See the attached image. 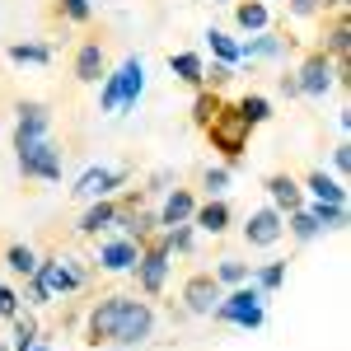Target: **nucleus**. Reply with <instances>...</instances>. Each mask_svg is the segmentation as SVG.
Here are the masks:
<instances>
[{
    "label": "nucleus",
    "instance_id": "nucleus-1",
    "mask_svg": "<svg viewBox=\"0 0 351 351\" xmlns=\"http://www.w3.org/2000/svg\"><path fill=\"white\" fill-rule=\"evenodd\" d=\"M80 286H84V271L75 267V258H38V267L28 276V300L52 304L56 295H71Z\"/></svg>",
    "mask_w": 351,
    "mask_h": 351
},
{
    "label": "nucleus",
    "instance_id": "nucleus-2",
    "mask_svg": "<svg viewBox=\"0 0 351 351\" xmlns=\"http://www.w3.org/2000/svg\"><path fill=\"white\" fill-rule=\"evenodd\" d=\"M206 141H211V150H220V160L225 169H234V164L248 155V141H253V127L239 117V108H230V104H220V112L211 117V127H206Z\"/></svg>",
    "mask_w": 351,
    "mask_h": 351
},
{
    "label": "nucleus",
    "instance_id": "nucleus-3",
    "mask_svg": "<svg viewBox=\"0 0 351 351\" xmlns=\"http://www.w3.org/2000/svg\"><path fill=\"white\" fill-rule=\"evenodd\" d=\"M145 94V61L141 56H127L112 75H104V89H99V112H117V108H136V99Z\"/></svg>",
    "mask_w": 351,
    "mask_h": 351
},
{
    "label": "nucleus",
    "instance_id": "nucleus-4",
    "mask_svg": "<svg viewBox=\"0 0 351 351\" xmlns=\"http://www.w3.org/2000/svg\"><path fill=\"white\" fill-rule=\"evenodd\" d=\"M263 304H267V291L253 286V281H243V286H234L230 295H220V304L211 309V319L239 324V328H263Z\"/></svg>",
    "mask_w": 351,
    "mask_h": 351
},
{
    "label": "nucleus",
    "instance_id": "nucleus-5",
    "mask_svg": "<svg viewBox=\"0 0 351 351\" xmlns=\"http://www.w3.org/2000/svg\"><path fill=\"white\" fill-rule=\"evenodd\" d=\"M169 239L164 234H150V239L141 243V258H136V286L145 291V295H160L164 291V281H169Z\"/></svg>",
    "mask_w": 351,
    "mask_h": 351
},
{
    "label": "nucleus",
    "instance_id": "nucleus-6",
    "mask_svg": "<svg viewBox=\"0 0 351 351\" xmlns=\"http://www.w3.org/2000/svg\"><path fill=\"white\" fill-rule=\"evenodd\" d=\"M14 155H19V173H24V178H43V183H61V150L52 145V136H43V141H24V145H14Z\"/></svg>",
    "mask_w": 351,
    "mask_h": 351
},
{
    "label": "nucleus",
    "instance_id": "nucleus-7",
    "mask_svg": "<svg viewBox=\"0 0 351 351\" xmlns=\"http://www.w3.org/2000/svg\"><path fill=\"white\" fill-rule=\"evenodd\" d=\"M155 337V309L145 300H132L127 295V309L117 319V332H112V347H145Z\"/></svg>",
    "mask_w": 351,
    "mask_h": 351
},
{
    "label": "nucleus",
    "instance_id": "nucleus-8",
    "mask_svg": "<svg viewBox=\"0 0 351 351\" xmlns=\"http://www.w3.org/2000/svg\"><path fill=\"white\" fill-rule=\"evenodd\" d=\"M332 84H337V61H332L328 52H319V47H314V52L300 61V71H295V89L304 94V99H324Z\"/></svg>",
    "mask_w": 351,
    "mask_h": 351
},
{
    "label": "nucleus",
    "instance_id": "nucleus-9",
    "mask_svg": "<svg viewBox=\"0 0 351 351\" xmlns=\"http://www.w3.org/2000/svg\"><path fill=\"white\" fill-rule=\"evenodd\" d=\"M122 309H127V295H104L99 300V304L89 309V319H84V342H89V347H112V332H117Z\"/></svg>",
    "mask_w": 351,
    "mask_h": 351
},
{
    "label": "nucleus",
    "instance_id": "nucleus-10",
    "mask_svg": "<svg viewBox=\"0 0 351 351\" xmlns=\"http://www.w3.org/2000/svg\"><path fill=\"white\" fill-rule=\"evenodd\" d=\"M220 295H225V286H220L211 271H192L188 281H183V309L197 314V319H206V314L220 304Z\"/></svg>",
    "mask_w": 351,
    "mask_h": 351
},
{
    "label": "nucleus",
    "instance_id": "nucleus-11",
    "mask_svg": "<svg viewBox=\"0 0 351 351\" xmlns=\"http://www.w3.org/2000/svg\"><path fill=\"white\" fill-rule=\"evenodd\" d=\"M281 234H286V216L276 206H258L243 220V239L253 243V248H271V243H281Z\"/></svg>",
    "mask_w": 351,
    "mask_h": 351
},
{
    "label": "nucleus",
    "instance_id": "nucleus-12",
    "mask_svg": "<svg viewBox=\"0 0 351 351\" xmlns=\"http://www.w3.org/2000/svg\"><path fill=\"white\" fill-rule=\"evenodd\" d=\"M127 183V169H112V164H94V169H84L80 178H75V197L84 202H94V197H112V192Z\"/></svg>",
    "mask_w": 351,
    "mask_h": 351
},
{
    "label": "nucleus",
    "instance_id": "nucleus-13",
    "mask_svg": "<svg viewBox=\"0 0 351 351\" xmlns=\"http://www.w3.org/2000/svg\"><path fill=\"white\" fill-rule=\"evenodd\" d=\"M14 112H19V117H14V145H24V141H43V136L52 132V108H47V104L24 99Z\"/></svg>",
    "mask_w": 351,
    "mask_h": 351
},
{
    "label": "nucleus",
    "instance_id": "nucleus-14",
    "mask_svg": "<svg viewBox=\"0 0 351 351\" xmlns=\"http://www.w3.org/2000/svg\"><path fill=\"white\" fill-rule=\"evenodd\" d=\"M71 75H75L80 84H99V80H104V75H108L104 43H94V38H89V43H80V47H75V61H71Z\"/></svg>",
    "mask_w": 351,
    "mask_h": 351
},
{
    "label": "nucleus",
    "instance_id": "nucleus-15",
    "mask_svg": "<svg viewBox=\"0 0 351 351\" xmlns=\"http://www.w3.org/2000/svg\"><path fill=\"white\" fill-rule=\"evenodd\" d=\"M263 188H267L271 206H276V211H286V216L304 206V188H300L291 173H267V178H263Z\"/></svg>",
    "mask_w": 351,
    "mask_h": 351
},
{
    "label": "nucleus",
    "instance_id": "nucleus-16",
    "mask_svg": "<svg viewBox=\"0 0 351 351\" xmlns=\"http://www.w3.org/2000/svg\"><path fill=\"white\" fill-rule=\"evenodd\" d=\"M112 225H122L132 243H145L150 234H155V225H160V220L150 216V211H141L136 202H117V220H112Z\"/></svg>",
    "mask_w": 351,
    "mask_h": 351
},
{
    "label": "nucleus",
    "instance_id": "nucleus-17",
    "mask_svg": "<svg viewBox=\"0 0 351 351\" xmlns=\"http://www.w3.org/2000/svg\"><path fill=\"white\" fill-rule=\"evenodd\" d=\"M192 230H202V234H225V230H230V206H225V197H206V202L192 211Z\"/></svg>",
    "mask_w": 351,
    "mask_h": 351
},
{
    "label": "nucleus",
    "instance_id": "nucleus-18",
    "mask_svg": "<svg viewBox=\"0 0 351 351\" xmlns=\"http://www.w3.org/2000/svg\"><path fill=\"white\" fill-rule=\"evenodd\" d=\"M112 220H117V202H112V197H94V206H89V211L75 220V230H80L84 239H99Z\"/></svg>",
    "mask_w": 351,
    "mask_h": 351
},
{
    "label": "nucleus",
    "instance_id": "nucleus-19",
    "mask_svg": "<svg viewBox=\"0 0 351 351\" xmlns=\"http://www.w3.org/2000/svg\"><path fill=\"white\" fill-rule=\"evenodd\" d=\"M136 258H141V243H132V239L99 243V267H104V271H132Z\"/></svg>",
    "mask_w": 351,
    "mask_h": 351
},
{
    "label": "nucleus",
    "instance_id": "nucleus-20",
    "mask_svg": "<svg viewBox=\"0 0 351 351\" xmlns=\"http://www.w3.org/2000/svg\"><path fill=\"white\" fill-rule=\"evenodd\" d=\"M192 211H197V197H192L188 188H173L169 197H164V206H160V230H169V225H188Z\"/></svg>",
    "mask_w": 351,
    "mask_h": 351
},
{
    "label": "nucleus",
    "instance_id": "nucleus-21",
    "mask_svg": "<svg viewBox=\"0 0 351 351\" xmlns=\"http://www.w3.org/2000/svg\"><path fill=\"white\" fill-rule=\"evenodd\" d=\"M319 52H328L332 61H347L351 52V19H347V10H337V19L324 28V47Z\"/></svg>",
    "mask_w": 351,
    "mask_h": 351
},
{
    "label": "nucleus",
    "instance_id": "nucleus-22",
    "mask_svg": "<svg viewBox=\"0 0 351 351\" xmlns=\"http://www.w3.org/2000/svg\"><path fill=\"white\" fill-rule=\"evenodd\" d=\"M304 188L314 192V202H347V183L342 178H328L324 169H309L304 173Z\"/></svg>",
    "mask_w": 351,
    "mask_h": 351
},
{
    "label": "nucleus",
    "instance_id": "nucleus-23",
    "mask_svg": "<svg viewBox=\"0 0 351 351\" xmlns=\"http://www.w3.org/2000/svg\"><path fill=\"white\" fill-rule=\"evenodd\" d=\"M234 24L248 33H263L267 28V0H234Z\"/></svg>",
    "mask_w": 351,
    "mask_h": 351
},
{
    "label": "nucleus",
    "instance_id": "nucleus-24",
    "mask_svg": "<svg viewBox=\"0 0 351 351\" xmlns=\"http://www.w3.org/2000/svg\"><path fill=\"white\" fill-rule=\"evenodd\" d=\"M5 56H10L14 66H47V61H52V47H47V43H10Z\"/></svg>",
    "mask_w": 351,
    "mask_h": 351
},
{
    "label": "nucleus",
    "instance_id": "nucleus-25",
    "mask_svg": "<svg viewBox=\"0 0 351 351\" xmlns=\"http://www.w3.org/2000/svg\"><path fill=\"white\" fill-rule=\"evenodd\" d=\"M202 66H206V61H202L197 52H173L169 56V71H173L183 84H192V89H202Z\"/></svg>",
    "mask_w": 351,
    "mask_h": 351
},
{
    "label": "nucleus",
    "instance_id": "nucleus-26",
    "mask_svg": "<svg viewBox=\"0 0 351 351\" xmlns=\"http://www.w3.org/2000/svg\"><path fill=\"white\" fill-rule=\"evenodd\" d=\"M220 104H225V99H220L216 89H197V99H192V127H202V132H206V127H211V117L220 112Z\"/></svg>",
    "mask_w": 351,
    "mask_h": 351
},
{
    "label": "nucleus",
    "instance_id": "nucleus-27",
    "mask_svg": "<svg viewBox=\"0 0 351 351\" xmlns=\"http://www.w3.org/2000/svg\"><path fill=\"white\" fill-rule=\"evenodd\" d=\"M309 216L319 220V230H347V202H314Z\"/></svg>",
    "mask_w": 351,
    "mask_h": 351
},
{
    "label": "nucleus",
    "instance_id": "nucleus-28",
    "mask_svg": "<svg viewBox=\"0 0 351 351\" xmlns=\"http://www.w3.org/2000/svg\"><path fill=\"white\" fill-rule=\"evenodd\" d=\"M5 267L14 271V276H33V267H38V253H33L28 243H10V248H5Z\"/></svg>",
    "mask_w": 351,
    "mask_h": 351
},
{
    "label": "nucleus",
    "instance_id": "nucleus-29",
    "mask_svg": "<svg viewBox=\"0 0 351 351\" xmlns=\"http://www.w3.org/2000/svg\"><path fill=\"white\" fill-rule=\"evenodd\" d=\"M281 47H291V38L281 43V33H267V28H263L258 38H248V43H243L239 52H243V56H276Z\"/></svg>",
    "mask_w": 351,
    "mask_h": 351
},
{
    "label": "nucleus",
    "instance_id": "nucleus-30",
    "mask_svg": "<svg viewBox=\"0 0 351 351\" xmlns=\"http://www.w3.org/2000/svg\"><path fill=\"white\" fill-rule=\"evenodd\" d=\"M234 108H239V117L248 122V127H263V122L271 117V104L263 99V94H243V99L234 104Z\"/></svg>",
    "mask_w": 351,
    "mask_h": 351
},
{
    "label": "nucleus",
    "instance_id": "nucleus-31",
    "mask_svg": "<svg viewBox=\"0 0 351 351\" xmlns=\"http://www.w3.org/2000/svg\"><path fill=\"white\" fill-rule=\"evenodd\" d=\"M10 324H14V347H10V351H28L33 342H38V319H33V314H24V309H19Z\"/></svg>",
    "mask_w": 351,
    "mask_h": 351
},
{
    "label": "nucleus",
    "instance_id": "nucleus-32",
    "mask_svg": "<svg viewBox=\"0 0 351 351\" xmlns=\"http://www.w3.org/2000/svg\"><path fill=\"white\" fill-rule=\"evenodd\" d=\"M206 38H211V52H216L220 61H225V66H234V61H243L239 43H234V38H230V33H220V28H211V33H206Z\"/></svg>",
    "mask_w": 351,
    "mask_h": 351
},
{
    "label": "nucleus",
    "instance_id": "nucleus-33",
    "mask_svg": "<svg viewBox=\"0 0 351 351\" xmlns=\"http://www.w3.org/2000/svg\"><path fill=\"white\" fill-rule=\"evenodd\" d=\"M286 230H291V234H295L300 243L319 239V220L309 216V211H304V206H300V211H291V225H286Z\"/></svg>",
    "mask_w": 351,
    "mask_h": 351
},
{
    "label": "nucleus",
    "instance_id": "nucleus-34",
    "mask_svg": "<svg viewBox=\"0 0 351 351\" xmlns=\"http://www.w3.org/2000/svg\"><path fill=\"white\" fill-rule=\"evenodd\" d=\"M211 276H216L220 286H243V281H248V263H234V258H225V263H220Z\"/></svg>",
    "mask_w": 351,
    "mask_h": 351
},
{
    "label": "nucleus",
    "instance_id": "nucleus-35",
    "mask_svg": "<svg viewBox=\"0 0 351 351\" xmlns=\"http://www.w3.org/2000/svg\"><path fill=\"white\" fill-rule=\"evenodd\" d=\"M253 286H263V291H281V286H286V263H267V267H258V281H253Z\"/></svg>",
    "mask_w": 351,
    "mask_h": 351
},
{
    "label": "nucleus",
    "instance_id": "nucleus-36",
    "mask_svg": "<svg viewBox=\"0 0 351 351\" xmlns=\"http://www.w3.org/2000/svg\"><path fill=\"white\" fill-rule=\"evenodd\" d=\"M202 188H206V197H225V188H230V169H225V164L206 169V173H202Z\"/></svg>",
    "mask_w": 351,
    "mask_h": 351
},
{
    "label": "nucleus",
    "instance_id": "nucleus-37",
    "mask_svg": "<svg viewBox=\"0 0 351 351\" xmlns=\"http://www.w3.org/2000/svg\"><path fill=\"white\" fill-rule=\"evenodd\" d=\"M61 14H66L71 24H89V19H94V5H89V0H61Z\"/></svg>",
    "mask_w": 351,
    "mask_h": 351
},
{
    "label": "nucleus",
    "instance_id": "nucleus-38",
    "mask_svg": "<svg viewBox=\"0 0 351 351\" xmlns=\"http://www.w3.org/2000/svg\"><path fill=\"white\" fill-rule=\"evenodd\" d=\"M14 314H19V291L0 286V319H14Z\"/></svg>",
    "mask_w": 351,
    "mask_h": 351
},
{
    "label": "nucleus",
    "instance_id": "nucleus-39",
    "mask_svg": "<svg viewBox=\"0 0 351 351\" xmlns=\"http://www.w3.org/2000/svg\"><path fill=\"white\" fill-rule=\"evenodd\" d=\"M291 14L295 19H314V14H324V0H291Z\"/></svg>",
    "mask_w": 351,
    "mask_h": 351
},
{
    "label": "nucleus",
    "instance_id": "nucleus-40",
    "mask_svg": "<svg viewBox=\"0 0 351 351\" xmlns=\"http://www.w3.org/2000/svg\"><path fill=\"white\" fill-rule=\"evenodd\" d=\"M332 164H337V173H347V169H351V145H347V141L332 150Z\"/></svg>",
    "mask_w": 351,
    "mask_h": 351
},
{
    "label": "nucleus",
    "instance_id": "nucleus-41",
    "mask_svg": "<svg viewBox=\"0 0 351 351\" xmlns=\"http://www.w3.org/2000/svg\"><path fill=\"white\" fill-rule=\"evenodd\" d=\"M281 94H286V99H295L300 89H295V75H281Z\"/></svg>",
    "mask_w": 351,
    "mask_h": 351
},
{
    "label": "nucleus",
    "instance_id": "nucleus-42",
    "mask_svg": "<svg viewBox=\"0 0 351 351\" xmlns=\"http://www.w3.org/2000/svg\"><path fill=\"white\" fill-rule=\"evenodd\" d=\"M324 10H347V0H324Z\"/></svg>",
    "mask_w": 351,
    "mask_h": 351
},
{
    "label": "nucleus",
    "instance_id": "nucleus-43",
    "mask_svg": "<svg viewBox=\"0 0 351 351\" xmlns=\"http://www.w3.org/2000/svg\"><path fill=\"white\" fill-rule=\"evenodd\" d=\"M28 351H52V347H47V342H43V337H38V342H33V347H28Z\"/></svg>",
    "mask_w": 351,
    "mask_h": 351
},
{
    "label": "nucleus",
    "instance_id": "nucleus-44",
    "mask_svg": "<svg viewBox=\"0 0 351 351\" xmlns=\"http://www.w3.org/2000/svg\"><path fill=\"white\" fill-rule=\"evenodd\" d=\"M117 351H141V347H117Z\"/></svg>",
    "mask_w": 351,
    "mask_h": 351
},
{
    "label": "nucleus",
    "instance_id": "nucleus-45",
    "mask_svg": "<svg viewBox=\"0 0 351 351\" xmlns=\"http://www.w3.org/2000/svg\"><path fill=\"white\" fill-rule=\"evenodd\" d=\"M0 351H10V347H5V342H0Z\"/></svg>",
    "mask_w": 351,
    "mask_h": 351
},
{
    "label": "nucleus",
    "instance_id": "nucleus-46",
    "mask_svg": "<svg viewBox=\"0 0 351 351\" xmlns=\"http://www.w3.org/2000/svg\"><path fill=\"white\" fill-rule=\"evenodd\" d=\"M220 5H230V0H220Z\"/></svg>",
    "mask_w": 351,
    "mask_h": 351
}]
</instances>
